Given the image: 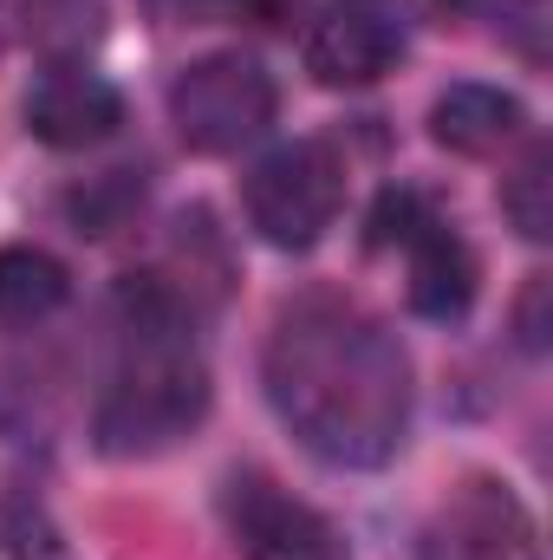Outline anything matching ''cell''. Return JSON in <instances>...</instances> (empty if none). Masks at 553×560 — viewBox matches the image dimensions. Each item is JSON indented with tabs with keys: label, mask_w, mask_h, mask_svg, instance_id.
Masks as SVG:
<instances>
[{
	"label": "cell",
	"mask_w": 553,
	"mask_h": 560,
	"mask_svg": "<svg viewBox=\"0 0 553 560\" xmlns=\"http://www.w3.org/2000/svg\"><path fill=\"white\" fill-rule=\"evenodd\" d=\"M268 392L299 443L326 463L372 469L404 443L411 365L398 339L345 300H306L280 319L268 346Z\"/></svg>",
	"instance_id": "1"
},
{
	"label": "cell",
	"mask_w": 553,
	"mask_h": 560,
	"mask_svg": "<svg viewBox=\"0 0 553 560\" xmlns=\"http://www.w3.org/2000/svg\"><path fill=\"white\" fill-rule=\"evenodd\" d=\"M202 411H209V372L196 359L183 306L156 280L125 287V352H118L111 392L98 405V443L111 456L163 450Z\"/></svg>",
	"instance_id": "2"
},
{
	"label": "cell",
	"mask_w": 553,
	"mask_h": 560,
	"mask_svg": "<svg viewBox=\"0 0 553 560\" xmlns=\"http://www.w3.org/2000/svg\"><path fill=\"white\" fill-rule=\"evenodd\" d=\"M169 125L183 131L189 150L228 156V150L255 143L274 125V79L248 52H209V59H196V66L176 72V85H169Z\"/></svg>",
	"instance_id": "3"
},
{
	"label": "cell",
	"mask_w": 553,
	"mask_h": 560,
	"mask_svg": "<svg viewBox=\"0 0 553 560\" xmlns=\"http://www.w3.org/2000/svg\"><path fill=\"white\" fill-rule=\"evenodd\" d=\"M345 202V163L332 143H280L248 170V222L274 248H313Z\"/></svg>",
	"instance_id": "4"
},
{
	"label": "cell",
	"mask_w": 553,
	"mask_h": 560,
	"mask_svg": "<svg viewBox=\"0 0 553 560\" xmlns=\"http://www.w3.org/2000/svg\"><path fill=\"white\" fill-rule=\"evenodd\" d=\"M404 59V20L391 0H332L306 33V72L319 85H372Z\"/></svg>",
	"instance_id": "5"
},
{
	"label": "cell",
	"mask_w": 553,
	"mask_h": 560,
	"mask_svg": "<svg viewBox=\"0 0 553 560\" xmlns=\"http://www.w3.org/2000/svg\"><path fill=\"white\" fill-rule=\"evenodd\" d=\"M416 560H541V535L502 482H469L430 522Z\"/></svg>",
	"instance_id": "6"
},
{
	"label": "cell",
	"mask_w": 553,
	"mask_h": 560,
	"mask_svg": "<svg viewBox=\"0 0 553 560\" xmlns=\"http://www.w3.org/2000/svg\"><path fill=\"white\" fill-rule=\"evenodd\" d=\"M228 528H235V548L248 560H345L332 522L313 515L306 502L280 495L261 476H242L228 489Z\"/></svg>",
	"instance_id": "7"
},
{
	"label": "cell",
	"mask_w": 553,
	"mask_h": 560,
	"mask_svg": "<svg viewBox=\"0 0 553 560\" xmlns=\"http://www.w3.org/2000/svg\"><path fill=\"white\" fill-rule=\"evenodd\" d=\"M118 125H125L118 85L85 72V66H72V59L46 66L33 79V92H26V131L39 143H52V150H92V143L111 138Z\"/></svg>",
	"instance_id": "8"
},
{
	"label": "cell",
	"mask_w": 553,
	"mask_h": 560,
	"mask_svg": "<svg viewBox=\"0 0 553 560\" xmlns=\"http://www.w3.org/2000/svg\"><path fill=\"white\" fill-rule=\"evenodd\" d=\"M404 255H411V306L423 319H462L469 300H475V255L469 242L436 222V215H416L411 235H404Z\"/></svg>",
	"instance_id": "9"
},
{
	"label": "cell",
	"mask_w": 553,
	"mask_h": 560,
	"mask_svg": "<svg viewBox=\"0 0 553 560\" xmlns=\"http://www.w3.org/2000/svg\"><path fill=\"white\" fill-rule=\"evenodd\" d=\"M430 131L456 156H495L521 131V98H508L495 85H449L430 112Z\"/></svg>",
	"instance_id": "10"
},
{
	"label": "cell",
	"mask_w": 553,
	"mask_h": 560,
	"mask_svg": "<svg viewBox=\"0 0 553 560\" xmlns=\"http://www.w3.org/2000/svg\"><path fill=\"white\" fill-rule=\"evenodd\" d=\"M66 300V268L46 255V248H0V319L26 326V319H46L52 306Z\"/></svg>",
	"instance_id": "11"
},
{
	"label": "cell",
	"mask_w": 553,
	"mask_h": 560,
	"mask_svg": "<svg viewBox=\"0 0 553 560\" xmlns=\"http://www.w3.org/2000/svg\"><path fill=\"white\" fill-rule=\"evenodd\" d=\"M502 209H508V222H515L528 242H548L553 235V150L548 143H534V150L521 156V170L502 183Z\"/></svg>",
	"instance_id": "12"
}]
</instances>
